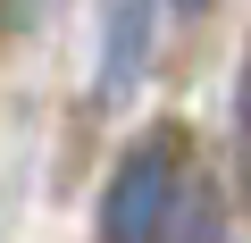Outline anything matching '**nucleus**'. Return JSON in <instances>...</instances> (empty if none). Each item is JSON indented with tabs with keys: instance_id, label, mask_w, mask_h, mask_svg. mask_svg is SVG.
<instances>
[{
	"instance_id": "obj_1",
	"label": "nucleus",
	"mask_w": 251,
	"mask_h": 243,
	"mask_svg": "<svg viewBox=\"0 0 251 243\" xmlns=\"http://www.w3.org/2000/svg\"><path fill=\"white\" fill-rule=\"evenodd\" d=\"M184 185H193V135L184 126H143L100 185V243H168Z\"/></svg>"
},
{
	"instance_id": "obj_2",
	"label": "nucleus",
	"mask_w": 251,
	"mask_h": 243,
	"mask_svg": "<svg viewBox=\"0 0 251 243\" xmlns=\"http://www.w3.org/2000/svg\"><path fill=\"white\" fill-rule=\"evenodd\" d=\"M143 59H151V0H117L109 9V42H100V101H126Z\"/></svg>"
},
{
	"instance_id": "obj_3",
	"label": "nucleus",
	"mask_w": 251,
	"mask_h": 243,
	"mask_svg": "<svg viewBox=\"0 0 251 243\" xmlns=\"http://www.w3.org/2000/svg\"><path fill=\"white\" fill-rule=\"evenodd\" d=\"M168 243H226V226H218V193H209V176H193V185H184V201H176V226H168Z\"/></svg>"
},
{
	"instance_id": "obj_4",
	"label": "nucleus",
	"mask_w": 251,
	"mask_h": 243,
	"mask_svg": "<svg viewBox=\"0 0 251 243\" xmlns=\"http://www.w3.org/2000/svg\"><path fill=\"white\" fill-rule=\"evenodd\" d=\"M176 9H184V17H201V9H209V0H176Z\"/></svg>"
}]
</instances>
